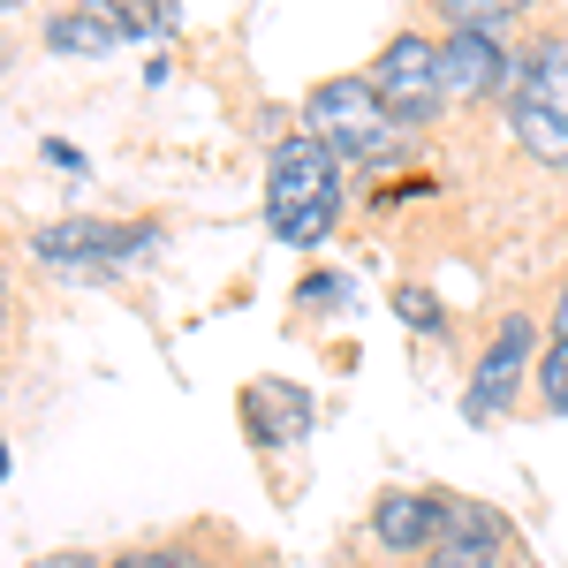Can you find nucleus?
Returning <instances> with one entry per match:
<instances>
[{"label":"nucleus","mask_w":568,"mask_h":568,"mask_svg":"<svg viewBox=\"0 0 568 568\" xmlns=\"http://www.w3.org/2000/svg\"><path fill=\"white\" fill-rule=\"evenodd\" d=\"M243 433L258 447H288V439L311 433V394L304 387H281V379H258L243 387Z\"/></svg>","instance_id":"11"},{"label":"nucleus","mask_w":568,"mask_h":568,"mask_svg":"<svg viewBox=\"0 0 568 568\" xmlns=\"http://www.w3.org/2000/svg\"><path fill=\"white\" fill-rule=\"evenodd\" d=\"M394 318H402V326H417V334H447V304H439V296H425V288H417V281H402V288H394Z\"/></svg>","instance_id":"13"},{"label":"nucleus","mask_w":568,"mask_h":568,"mask_svg":"<svg viewBox=\"0 0 568 568\" xmlns=\"http://www.w3.org/2000/svg\"><path fill=\"white\" fill-rule=\"evenodd\" d=\"M508 568H538V561H524V554H516V561H508Z\"/></svg>","instance_id":"18"},{"label":"nucleus","mask_w":568,"mask_h":568,"mask_svg":"<svg viewBox=\"0 0 568 568\" xmlns=\"http://www.w3.org/2000/svg\"><path fill=\"white\" fill-rule=\"evenodd\" d=\"M304 136H318L326 152H342V160H394L402 152V122H394L387 106L372 99L364 77H326V84H311L304 99Z\"/></svg>","instance_id":"3"},{"label":"nucleus","mask_w":568,"mask_h":568,"mask_svg":"<svg viewBox=\"0 0 568 568\" xmlns=\"http://www.w3.org/2000/svg\"><path fill=\"white\" fill-rule=\"evenodd\" d=\"M0 478H8V447H0Z\"/></svg>","instance_id":"19"},{"label":"nucleus","mask_w":568,"mask_h":568,"mask_svg":"<svg viewBox=\"0 0 568 568\" xmlns=\"http://www.w3.org/2000/svg\"><path fill=\"white\" fill-rule=\"evenodd\" d=\"M508 45L500 31H447L439 39V77H447V106H478L493 91H508Z\"/></svg>","instance_id":"9"},{"label":"nucleus","mask_w":568,"mask_h":568,"mask_svg":"<svg viewBox=\"0 0 568 568\" xmlns=\"http://www.w3.org/2000/svg\"><path fill=\"white\" fill-rule=\"evenodd\" d=\"M554 342H568V281L554 288Z\"/></svg>","instance_id":"16"},{"label":"nucleus","mask_w":568,"mask_h":568,"mask_svg":"<svg viewBox=\"0 0 568 568\" xmlns=\"http://www.w3.org/2000/svg\"><path fill=\"white\" fill-rule=\"evenodd\" d=\"M0 334H8V281H0Z\"/></svg>","instance_id":"17"},{"label":"nucleus","mask_w":568,"mask_h":568,"mask_svg":"<svg viewBox=\"0 0 568 568\" xmlns=\"http://www.w3.org/2000/svg\"><path fill=\"white\" fill-rule=\"evenodd\" d=\"M433 16L447 31H508L516 16H530V0H433Z\"/></svg>","instance_id":"12"},{"label":"nucleus","mask_w":568,"mask_h":568,"mask_svg":"<svg viewBox=\"0 0 568 568\" xmlns=\"http://www.w3.org/2000/svg\"><path fill=\"white\" fill-rule=\"evenodd\" d=\"M136 39H144V23H136L130 0H69L45 23L53 53H114V45H136Z\"/></svg>","instance_id":"10"},{"label":"nucleus","mask_w":568,"mask_h":568,"mask_svg":"<svg viewBox=\"0 0 568 568\" xmlns=\"http://www.w3.org/2000/svg\"><path fill=\"white\" fill-rule=\"evenodd\" d=\"M342 213V152L318 136H281L265 168V220L281 243H318Z\"/></svg>","instance_id":"2"},{"label":"nucleus","mask_w":568,"mask_h":568,"mask_svg":"<svg viewBox=\"0 0 568 568\" xmlns=\"http://www.w3.org/2000/svg\"><path fill=\"white\" fill-rule=\"evenodd\" d=\"M508 561H516V524L485 500H463L455 524L439 530V546L417 568H508Z\"/></svg>","instance_id":"8"},{"label":"nucleus","mask_w":568,"mask_h":568,"mask_svg":"<svg viewBox=\"0 0 568 568\" xmlns=\"http://www.w3.org/2000/svg\"><path fill=\"white\" fill-rule=\"evenodd\" d=\"M538 318L530 311H508L500 326H493V342L485 356L470 364V387H463V417L470 425H493V417H508L516 409V394H524V372H538Z\"/></svg>","instance_id":"5"},{"label":"nucleus","mask_w":568,"mask_h":568,"mask_svg":"<svg viewBox=\"0 0 568 568\" xmlns=\"http://www.w3.org/2000/svg\"><path fill=\"white\" fill-rule=\"evenodd\" d=\"M455 493H417V485H394L372 500V546L394 554V561H425L439 546V530L455 524Z\"/></svg>","instance_id":"6"},{"label":"nucleus","mask_w":568,"mask_h":568,"mask_svg":"<svg viewBox=\"0 0 568 568\" xmlns=\"http://www.w3.org/2000/svg\"><path fill=\"white\" fill-rule=\"evenodd\" d=\"M0 8H16V0H0Z\"/></svg>","instance_id":"20"},{"label":"nucleus","mask_w":568,"mask_h":568,"mask_svg":"<svg viewBox=\"0 0 568 568\" xmlns=\"http://www.w3.org/2000/svg\"><path fill=\"white\" fill-rule=\"evenodd\" d=\"M508 130L538 168H568V31H538L508 69Z\"/></svg>","instance_id":"1"},{"label":"nucleus","mask_w":568,"mask_h":568,"mask_svg":"<svg viewBox=\"0 0 568 568\" xmlns=\"http://www.w3.org/2000/svg\"><path fill=\"white\" fill-rule=\"evenodd\" d=\"M31 251L45 265H130L136 251H152V220H61V227H39Z\"/></svg>","instance_id":"7"},{"label":"nucleus","mask_w":568,"mask_h":568,"mask_svg":"<svg viewBox=\"0 0 568 568\" xmlns=\"http://www.w3.org/2000/svg\"><path fill=\"white\" fill-rule=\"evenodd\" d=\"M530 379H538V402H546L554 417H568V342H546Z\"/></svg>","instance_id":"14"},{"label":"nucleus","mask_w":568,"mask_h":568,"mask_svg":"<svg viewBox=\"0 0 568 568\" xmlns=\"http://www.w3.org/2000/svg\"><path fill=\"white\" fill-rule=\"evenodd\" d=\"M364 84H372V99L387 106L402 130H425V122H439L447 114V77H439V45L425 39V31H402V39L364 69Z\"/></svg>","instance_id":"4"},{"label":"nucleus","mask_w":568,"mask_h":568,"mask_svg":"<svg viewBox=\"0 0 568 568\" xmlns=\"http://www.w3.org/2000/svg\"><path fill=\"white\" fill-rule=\"evenodd\" d=\"M144 31H175V0H130Z\"/></svg>","instance_id":"15"}]
</instances>
